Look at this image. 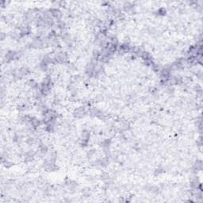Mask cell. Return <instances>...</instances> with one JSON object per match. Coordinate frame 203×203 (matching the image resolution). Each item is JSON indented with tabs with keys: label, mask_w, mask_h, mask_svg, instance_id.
<instances>
[{
	"label": "cell",
	"mask_w": 203,
	"mask_h": 203,
	"mask_svg": "<svg viewBox=\"0 0 203 203\" xmlns=\"http://www.w3.org/2000/svg\"><path fill=\"white\" fill-rule=\"evenodd\" d=\"M51 14L53 18H56L57 19H59L60 17H61V13H60V11L57 9H52L51 10Z\"/></svg>",
	"instance_id": "obj_4"
},
{
	"label": "cell",
	"mask_w": 203,
	"mask_h": 203,
	"mask_svg": "<svg viewBox=\"0 0 203 203\" xmlns=\"http://www.w3.org/2000/svg\"><path fill=\"white\" fill-rule=\"evenodd\" d=\"M95 150H91L90 152H88V153H87V157H91L93 155L95 154Z\"/></svg>",
	"instance_id": "obj_6"
},
{
	"label": "cell",
	"mask_w": 203,
	"mask_h": 203,
	"mask_svg": "<svg viewBox=\"0 0 203 203\" xmlns=\"http://www.w3.org/2000/svg\"><path fill=\"white\" fill-rule=\"evenodd\" d=\"M66 185L68 186V187L71 190H73L75 189V187H77V183H75V181H72V180H68L67 183H66Z\"/></svg>",
	"instance_id": "obj_5"
},
{
	"label": "cell",
	"mask_w": 203,
	"mask_h": 203,
	"mask_svg": "<svg viewBox=\"0 0 203 203\" xmlns=\"http://www.w3.org/2000/svg\"><path fill=\"white\" fill-rule=\"evenodd\" d=\"M66 60H67V56H66V54L64 52H59L56 55V56H55V60H56V62L59 64L64 63L66 61Z\"/></svg>",
	"instance_id": "obj_1"
},
{
	"label": "cell",
	"mask_w": 203,
	"mask_h": 203,
	"mask_svg": "<svg viewBox=\"0 0 203 203\" xmlns=\"http://www.w3.org/2000/svg\"><path fill=\"white\" fill-rule=\"evenodd\" d=\"M86 112H85V109L83 107H79L75 109L74 111V116L75 118H81L84 117Z\"/></svg>",
	"instance_id": "obj_2"
},
{
	"label": "cell",
	"mask_w": 203,
	"mask_h": 203,
	"mask_svg": "<svg viewBox=\"0 0 203 203\" xmlns=\"http://www.w3.org/2000/svg\"><path fill=\"white\" fill-rule=\"evenodd\" d=\"M81 138H82V140H83V143H86L87 141H88L89 138H90V134L87 131H83V133H82V135H81Z\"/></svg>",
	"instance_id": "obj_3"
}]
</instances>
